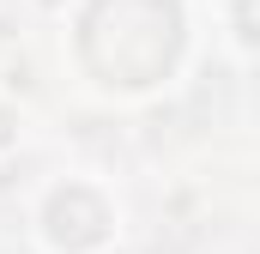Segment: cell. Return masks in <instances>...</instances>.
Masks as SVG:
<instances>
[{
    "label": "cell",
    "mask_w": 260,
    "mask_h": 254,
    "mask_svg": "<svg viewBox=\"0 0 260 254\" xmlns=\"http://www.w3.org/2000/svg\"><path fill=\"white\" fill-rule=\"evenodd\" d=\"M188 6L182 0H79L73 61L109 103H145L170 91L188 67Z\"/></svg>",
    "instance_id": "cell-1"
},
{
    "label": "cell",
    "mask_w": 260,
    "mask_h": 254,
    "mask_svg": "<svg viewBox=\"0 0 260 254\" xmlns=\"http://www.w3.org/2000/svg\"><path fill=\"white\" fill-rule=\"evenodd\" d=\"M127 230L121 194L97 176H55L30 206V236L43 254H115Z\"/></svg>",
    "instance_id": "cell-2"
},
{
    "label": "cell",
    "mask_w": 260,
    "mask_h": 254,
    "mask_svg": "<svg viewBox=\"0 0 260 254\" xmlns=\"http://www.w3.org/2000/svg\"><path fill=\"white\" fill-rule=\"evenodd\" d=\"M224 18H230V49H236V61H254V0H230Z\"/></svg>",
    "instance_id": "cell-3"
},
{
    "label": "cell",
    "mask_w": 260,
    "mask_h": 254,
    "mask_svg": "<svg viewBox=\"0 0 260 254\" xmlns=\"http://www.w3.org/2000/svg\"><path fill=\"white\" fill-rule=\"evenodd\" d=\"M18 145H24V109L0 91V157H12Z\"/></svg>",
    "instance_id": "cell-4"
},
{
    "label": "cell",
    "mask_w": 260,
    "mask_h": 254,
    "mask_svg": "<svg viewBox=\"0 0 260 254\" xmlns=\"http://www.w3.org/2000/svg\"><path fill=\"white\" fill-rule=\"evenodd\" d=\"M182 6H206V12H224L230 0H182Z\"/></svg>",
    "instance_id": "cell-5"
}]
</instances>
